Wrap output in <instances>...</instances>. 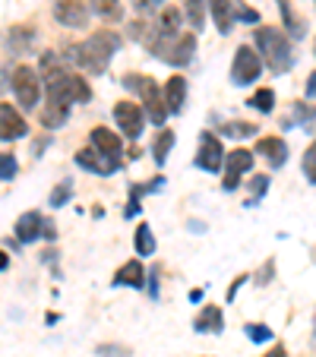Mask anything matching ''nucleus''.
I'll return each instance as SVG.
<instances>
[{
    "label": "nucleus",
    "instance_id": "obj_1",
    "mask_svg": "<svg viewBox=\"0 0 316 357\" xmlns=\"http://www.w3.org/2000/svg\"><path fill=\"white\" fill-rule=\"evenodd\" d=\"M117 47H121V35L95 32L92 38L80 41V45L67 47V51H70V61H76L82 70H89V73H105L111 57L117 54Z\"/></svg>",
    "mask_w": 316,
    "mask_h": 357
},
{
    "label": "nucleus",
    "instance_id": "obj_2",
    "mask_svg": "<svg viewBox=\"0 0 316 357\" xmlns=\"http://www.w3.org/2000/svg\"><path fill=\"white\" fill-rule=\"evenodd\" d=\"M256 47H259V61L269 63L272 73H288L291 63H294L288 35H282L278 29H259L256 32Z\"/></svg>",
    "mask_w": 316,
    "mask_h": 357
},
{
    "label": "nucleus",
    "instance_id": "obj_3",
    "mask_svg": "<svg viewBox=\"0 0 316 357\" xmlns=\"http://www.w3.org/2000/svg\"><path fill=\"white\" fill-rule=\"evenodd\" d=\"M123 86L133 89V92L142 98V105H146V114L152 117V123H165V117H168V108H165V98H162V92H158V86H155L149 76L130 73V76H123Z\"/></svg>",
    "mask_w": 316,
    "mask_h": 357
},
{
    "label": "nucleus",
    "instance_id": "obj_4",
    "mask_svg": "<svg viewBox=\"0 0 316 357\" xmlns=\"http://www.w3.org/2000/svg\"><path fill=\"white\" fill-rule=\"evenodd\" d=\"M47 98L61 101V105H86V101L92 98V89L86 86V79L67 73L63 79H57L54 86H47Z\"/></svg>",
    "mask_w": 316,
    "mask_h": 357
},
{
    "label": "nucleus",
    "instance_id": "obj_5",
    "mask_svg": "<svg viewBox=\"0 0 316 357\" xmlns=\"http://www.w3.org/2000/svg\"><path fill=\"white\" fill-rule=\"evenodd\" d=\"M13 92H16V98H20V105L22 108H35L38 105V95H41V79H38V73H35L32 67H16V73H13Z\"/></svg>",
    "mask_w": 316,
    "mask_h": 357
},
{
    "label": "nucleus",
    "instance_id": "obj_6",
    "mask_svg": "<svg viewBox=\"0 0 316 357\" xmlns=\"http://www.w3.org/2000/svg\"><path fill=\"white\" fill-rule=\"evenodd\" d=\"M259 73H262L259 54H256L250 45H241L234 54V63H231V79H234L237 86H247V82H253Z\"/></svg>",
    "mask_w": 316,
    "mask_h": 357
},
{
    "label": "nucleus",
    "instance_id": "obj_7",
    "mask_svg": "<svg viewBox=\"0 0 316 357\" xmlns=\"http://www.w3.org/2000/svg\"><path fill=\"white\" fill-rule=\"evenodd\" d=\"M114 121H117V127L127 133V139H140L142 127H146L140 105H133V101H121V105H114Z\"/></svg>",
    "mask_w": 316,
    "mask_h": 357
},
{
    "label": "nucleus",
    "instance_id": "obj_8",
    "mask_svg": "<svg viewBox=\"0 0 316 357\" xmlns=\"http://www.w3.org/2000/svg\"><path fill=\"white\" fill-rule=\"evenodd\" d=\"M54 16L67 29H82L89 22V3L86 0H54Z\"/></svg>",
    "mask_w": 316,
    "mask_h": 357
},
{
    "label": "nucleus",
    "instance_id": "obj_9",
    "mask_svg": "<svg viewBox=\"0 0 316 357\" xmlns=\"http://www.w3.org/2000/svg\"><path fill=\"white\" fill-rule=\"evenodd\" d=\"M225 162V149L222 142L216 139L212 133H202L200 136V155H196V165H200L202 171H218Z\"/></svg>",
    "mask_w": 316,
    "mask_h": 357
},
{
    "label": "nucleus",
    "instance_id": "obj_10",
    "mask_svg": "<svg viewBox=\"0 0 316 357\" xmlns=\"http://www.w3.org/2000/svg\"><path fill=\"white\" fill-rule=\"evenodd\" d=\"M26 121L13 105H3L0 101V139H22L26 136Z\"/></svg>",
    "mask_w": 316,
    "mask_h": 357
},
{
    "label": "nucleus",
    "instance_id": "obj_11",
    "mask_svg": "<svg viewBox=\"0 0 316 357\" xmlns=\"http://www.w3.org/2000/svg\"><path fill=\"white\" fill-rule=\"evenodd\" d=\"M253 152H247V149H234V152H228V174H225V190H237V183H241V174L243 171L253 168Z\"/></svg>",
    "mask_w": 316,
    "mask_h": 357
},
{
    "label": "nucleus",
    "instance_id": "obj_12",
    "mask_svg": "<svg viewBox=\"0 0 316 357\" xmlns=\"http://www.w3.org/2000/svg\"><path fill=\"white\" fill-rule=\"evenodd\" d=\"M76 165L86 168V171H92V174H114L117 171V158L101 155V152H95V149H80V152H76Z\"/></svg>",
    "mask_w": 316,
    "mask_h": 357
},
{
    "label": "nucleus",
    "instance_id": "obj_13",
    "mask_svg": "<svg viewBox=\"0 0 316 357\" xmlns=\"http://www.w3.org/2000/svg\"><path fill=\"white\" fill-rule=\"evenodd\" d=\"M256 155H262L272 168H282L285 158H288V146H285V139H278V136H266V139L256 142Z\"/></svg>",
    "mask_w": 316,
    "mask_h": 357
},
{
    "label": "nucleus",
    "instance_id": "obj_14",
    "mask_svg": "<svg viewBox=\"0 0 316 357\" xmlns=\"http://www.w3.org/2000/svg\"><path fill=\"white\" fill-rule=\"evenodd\" d=\"M92 149L101 152V155H108V158H117L121 155V149H123V142H121V136H114L111 130L95 127L92 130Z\"/></svg>",
    "mask_w": 316,
    "mask_h": 357
},
{
    "label": "nucleus",
    "instance_id": "obj_15",
    "mask_svg": "<svg viewBox=\"0 0 316 357\" xmlns=\"http://www.w3.org/2000/svg\"><path fill=\"white\" fill-rule=\"evenodd\" d=\"M45 234V218L38 215V212H26V215L16 222V237H20L22 243H32L35 237Z\"/></svg>",
    "mask_w": 316,
    "mask_h": 357
},
{
    "label": "nucleus",
    "instance_id": "obj_16",
    "mask_svg": "<svg viewBox=\"0 0 316 357\" xmlns=\"http://www.w3.org/2000/svg\"><path fill=\"white\" fill-rule=\"evenodd\" d=\"M183 101H187V79L183 76H171L168 79V89H165V108L171 111H181Z\"/></svg>",
    "mask_w": 316,
    "mask_h": 357
},
{
    "label": "nucleus",
    "instance_id": "obj_17",
    "mask_svg": "<svg viewBox=\"0 0 316 357\" xmlns=\"http://www.w3.org/2000/svg\"><path fill=\"white\" fill-rule=\"evenodd\" d=\"M70 70L67 63H63L61 54H45L41 57V79H45V86H54L57 79H63Z\"/></svg>",
    "mask_w": 316,
    "mask_h": 357
},
{
    "label": "nucleus",
    "instance_id": "obj_18",
    "mask_svg": "<svg viewBox=\"0 0 316 357\" xmlns=\"http://www.w3.org/2000/svg\"><path fill=\"white\" fill-rule=\"evenodd\" d=\"M193 54H196V38H193V35H181V38H177V45L171 47L168 63H174V67H187V63L193 61Z\"/></svg>",
    "mask_w": 316,
    "mask_h": 357
},
{
    "label": "nucleus",
    "instance_id": "obj_19",
    "mask_svg": "<svg viewBox=\"0 0 316 357\" xmlns=\"http://www.w3.org/2000/svg\"><path fill=\"white\" fill-rule=\"evenodd\" d=\"M212 3V16H216L218 32H231V22H234V0H209Z\"/></svg>",
    "mask_w": 316,
    "mask_h": 357
},
{
    "label": "nucleus",
    "instance_id": "obj_20",
    "mask_svg": "<svg viewBox=\"0 0 316 357\" xmlns=\"http://www.w3.org/2000/svg\"><path fill=\"white\" fill-rule=\"evenodd\" d=\"M278 10H282V16H285V29H291L294 38H303V35H307V22L297 16V10L291 7V0H278Z\"/></svg>",
    "mask_w": 316,
    "mask_h": 357
},
{
    "label": "nucleus",
    "instance_id": "obj_21",
    "mask_svg": "<svg viewBox=\"0 0 316 357\" xmlns=\"http://www.w3.org/2000/svg\"><path fill=\"white\" fill-rule=\"evenodd\" d=\"M67 114H70V105H61V101H51L47 98V108L41 111V123H45V127H61L63 121H67Z\"/></svg>",
    "mask_w": 316,
    "mask_h": 357
},
{
    "label": "nucleus",
    "instance_id": "obj_22",
    "mask_svg": "<svg viewBox=\"0 0 316 357\" xmlns=\"http://www.w3.org/2000/svg\"><path fill=\"white\" fill-rule=\"evenodd\" d=\"M196 332H222V310L218 307H202V313L196 317Z\"/></svg>",
    "mask_w": 316,
    "mask_h": 357
},
{
    "label": "nucleus",
    "instance_id": "obj_23",
    "mask_svg": "<svg viewBox=\"0 0 316 357\" xmlns=\"http://www.w3.org/2000/svg\"><path fill=\"white\" fill-rule=\"evenodd\" d=\"M117 284H130V288H142V282H146V272H142V266L136 263H127L121 272H117V278H114Z\"/></svg>",
    "mask_w": 316,
    "mask_h": 357
},
{
    "label": "nucleus",
    "instance_id": "obj_24",
    "mask_svg": "<svg viewBox=\"0 0 316 357\" xmlns=\"http://www.w3.org/2000/svg\"><path fill=\"white\" fill-rule=\"evenodd\" d=\"M136 253H140V257H152L155 253V237H152V228H149V225H140V228H136Z\"/></svg>",
    "mask_w": 316,
    "mask_h": 357
},
{
    "label": "nucleus",
    "instance_id": "obj_25",
    "mask_svg": "<svg viewBox=\"0 0 316 357\" xmlns=\"http://www.w3.org/2000/svg\"><path fill=\"white\" fill-rule=\"evenodd\" d=\"M92 10L101 20H121V0H92Z\"/></svg>",
    "mask_w": 316,
    "mask_h": 357
},
{
    "label": "nucleus",
    "instance_id": "obj_26",
    "mask_svg": "<svg viewBox=\"0 0 316 357\" xmlns=\"http://www.w3.org/2000/svg\"><path fill=\"white\" fill-rule=\"evenodd\" d=\"M171 146H174V133H171V130H162V133H158V139H155V149H152L155 162L162 165L165 158H168V149Z\"/></svg>",
    "mask_w": 316,
    "mask_h": 357
},
{
    "label": "nucleus",
    "instance_id": "obj_27",
    "mask_svg": "<svg viewBox=\"0 0 316 357\" xmlns=\"http://www.w3.org/2000/svg\"><path fill=\"white\" fill-rule=\"evenodd\" d=\"M250 105H253L256 111H262V114H269L272 105H276V92H272V89H259V92L250 98Z\"/></svg>",
    "mask_w": 316,
    "mask_h": 357
},
{
    "label": "nucleus",
    "instance_id": "obj_28",
    "mask_svg": "<svg viewBox=\"0 0 316 357\" xmlns=\"http://www.w3.org/2000/svg\"><path fill=\"white\" fill-rule=\"evenodd\" d=\"M187 16H190V26L202 29V22H206V7H202V0H187Z\"/></svg>",
    "mask_w": 316,
    "mask_h": 357
},
{
    "label": "nucleus",
    "instance_id": "obj_29",
    "mask_svg": "<svg viewBox=\"0 0 316 357\" xmlns=\"http://www.w3.org/2000/svg\"><path fill=\"white\" fill-rule=\"evenodd\" d=\"M303 174L310 183H316V139L310 142V149L303 152Z\"/></svg>",
    "mask_w": 316,
    "mask_h": 357
},
{
    "label": "nucleus",
    "instance_id": "obj_30",
    "mask_svg": "<svg viewBox=\"0 0 316 357\" xmlns=\"http://www.w3.org/2000/svg\"><path fill=\"white\" fill-rule=\"evenodd\" d=\"M73 196V183L70 181H63V183H57L54 190H51V206H63V202Z\"/></svg>",
    "mask_w": 316,
    "mask_h": 357
},
{
    "label": "nucleus",
    "instance_id": "obj_31",
    "mask_svg": "<svg viewBox=\"0 0 316 357\" xmlns=\"http://www.w3.org/2000/svg\"><path fill=\"white\" fill-rule=\"evenodd\" d=\"M16 177V158L10 155H0V181H13Z\"/></svg>",
    "mask_w": 316,
    "mask_h": 357
},
{
    "label": "nucleus",
    "instance_id": "obj_32",
    "mask_svg": "<svg viewBox=\"0 0 316 357\" xmlns=\"http://www.w3.org/2000/svg\"><path fill=\"white\" fill-rule=\"evenodd\" d=\"M247 335H250V342H269L272 329L269 326H262V323H256V326H247Z\"/></svg>",
    "mask_w": 316,
    "mask_h": 357
},
{
    "label": "nucleus",
    "instance_id": "obj_33",
    "mask_svg": "<svg viewBox=\"0 0 316 357\" xmlns=\"http://www.w3.org/2000/svg\"><path fill=\"white\" fill-rule=\"evenodd\" d=\"M22 45H32V32H26L22 26L13 29V51H20Z\"/></svg>",
    "mask_w": 316,
    "mask_h": 357
},
{
    "label": "nucleus",
    "instance_id": "obj_34",
    "mask_svg": "<svg viewBox=\"0 0 316 357\" xmlns=\"http://www.w3.org/2000/svg\"><path fill=\"white\" fill-rule=\"evenodd\" d=\"M269 187V177H253V187H250V202H256Z\"/></svg>",
    "mask_w": 316,
    "mask_h": 357
},
{
    "label": "nucleus",
    "instance_id": "obj_35",
    "mask_svg": "<svg viewBox=\"0 0 316 357\" xmlns=\"http://www.w3.org/2000/svg\"><path fill=\"white\" fill-rule=\"evenodd\" d=\"M225 133H228V136H250V133H253V127H250V123H228V127H225Z\"/></svg>",
    "mask_w": 316,
    "mask_h": 357
},
{
    "label": "nucleus",
    "instance_id": "obj_36",
    "mask_svg": "<svg viewBox=\"0 0 316 357\" xmlns=\"http://www.w3.org/2000/svg\"><path fill=\"white\" fill-rule=\"evenodd\" d=\"M234 13H237V20H247V22H256V20H259V13H256V10L241 7V3H234Z\"/></svg>",
    "mask_w": 316,
    "mask_h": 357
},
{
    "label": "nucleus",
    "instance_id": "obj_37",
    "mask_svg": "<svg viewBox=\"0 0 316 357\" xmlns=\"http://www.w3.org/2000/svg\"><path fill=\"white\" fill-rule=\"evenodd\" d=\"M158 3H162V0H133V7L140 10V13H152V10H158Z\"/></svg>",
    "mask_w": 316,
    "mask_h": 357
},
{
    "label": "nucleus",
    "instance_id": "obj_38",
    "mask_svg": "<svg viewBox=\"0 0 316 357\" xmlns=\"http://www.w3.org/2000/svg\"><path fill=\"white\" fill-rule=\"evenodd\" d=\"M297 117H301V121H313L316 111L313 108H297Z\"/></svg>",
    "mask_w": 316,
    "mask_h": 357
},
{
    "label": "nucleus",
    "instance_id": "obj_39",
    "mask_svg": "<svg viewBox=\"0 0 316 357\" xmlns=\"http://www.w3.org/2000/svg\"><path fill=\"white\" fill-rule=\"evenodd\" d=\"M266 357H288V354H285V348H282V344H276V348H272Z\"/></svg>",
    "mask_w": 316,
    "mask_h": 357
},
{
    "label": "nucleus",
    "instance_id": "obj_40",
    "mask_svg": "<svg viewBox=\"0 0 316 357\" xmlns=\"http://www.w3.org/2000/svg\"><path fill=\"white\" fill-rule=\"evenodd\" d=\"M307 92H310V95H316V73L310 76V82H307Z\"/></svg>",
    "mask_w": 316,
    "mask_h": 357
},
{
    "label": "nucleus",
    "instance_id": "obj_41",
    "mask_svg": "<svg viewBox=\"0 0 316 357\" xmlns=\"http://www.w3.org/2000/svg\"><path fill=\"white\" fill-rule=\"evenodd\" d=\"M7 266H10V259H7V253H3V250H0V272L7 269Z\"/></svg>",
    "mask_w": 316,
    "mask_h": 357
},
{
    "label": "nucleus",
    "instance_id": "obj_42",
    "mask_svg": "<svg viewBox=\"0 0 316 357\" xmlns=\"http://www.w3.org/2000/svg\"><path fill=\"white\" fill-rule=\"evenodd\" d=\"M313 335H316V326H313Z\"/></svg>",
    "mask_w": 316,
    "mask_h": 357
}]
</instances>
